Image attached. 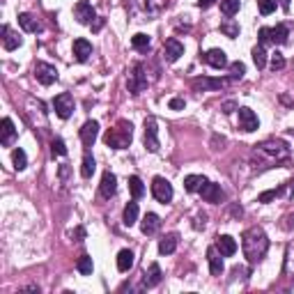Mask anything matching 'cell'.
Returning a JSON list of instances; mask_svg holds the SVG:
<instances>
[{"instance_id": "obj_38", "label": "cell", "mask_w": 294, "mask_h": 294, "mask_svg": "<svg viewBox=\"0 0 294 294\" xmlns=\"http://www.w3.org/2000/svg\"><path fill=\"white\" fill-rule=\"evenodd\" d=\"M51 152H53V156H67V147H64L62 138H53V142H51Z\"/></svg>"}, {"instance_id": "obj_28", "label": "cell", "mask_w": 294, "mask_h": 294, "mask_svg": "<svg viewBox=\"0 0 294 294\" xmlns=\"http://www.w3.org/2000/svg\"><path fill=\"white\" fill-rule=\"evenodd\" d=\"M131 266H133V253L129 251V248H124V251H119V255H117V269L122 271V274H127Z\"/></svg>"}, {"instance_id": "obj_20", "label": "cell", "mask_w": 294, "mask_h": 294, "mask_svg": "<svg viewBox=\"0 0 294 294\" xmlns=\"http://www.w3.org/2000/svg\"><path fill=\"white\" fill-rule=\"evenodd\" d=\"M225 83L228 81H220V78H195L193 81V87L195 90H220V87H225Z\"/></svg>"}, {"instance_id": "obj_10", "label": "cell", "mask_w": 294, "mask_h": 294, "mask_svg": "<svg viewBox=\"0 0 294 294\" xmlns=\"http://www.w3.org/2000/svg\"><path fill=\"white\" fill-rule=\"evenodd\" d=\"M260 127V119H257V115L253 113L251 108H239V129L246 133L255 131V129Z\"/></svg>"}, {"instance_id": "obj_43", "label": "cell", "mask_w": 294, "mask_h": 294, "mask_svg": "<svg viewBox=\"0 0 294 294\" xmlns=\"http://www.w3.org/2000/svg\"><path fill=\"white\" fill-rule=\"evenodd\" d=\"M278 188H271V191H264V193H260V198H257V202H269V200H274L276 195H278Z\"/></svg>"}, {"instance_id": "obj_44", "label": "cell", "mask_w": 294, "mask_h": 294, "mask_svg": "<svg viewBox=\"0 0 294 294\" xmlns=\"http://www.w3.org/2000/svg\"><path fill=\"white\" fill-rule=\"evenodd\" d=\"M168 106H170V110H182L184 106H186V101L179 99V96H173V99L168 101Z\"/></svg>"}, {"instance_id": "obj_13", "label": "cell", "mask_w": 294, "mask_h": 294, "mask_svg": "<svg viewBox=\"0 0 294 294\" xmlns=\"http://www.w3.org/2000/svg\"><path fill=\"white\" fill-rule=\"evenodd\" d=\"M184 55V46L179 39H168L163 46V58L168 60V62H177L179 58Z\"/></svg>"}, {"instance_id": "obj_39", "label": "cell", "mask_w": 294, "mask_h": 294, "mask_svg": "<svg viewBox=\"0 0 294 294\" xmlns=\"http://www.w3.org/2000/svg\"><path fill=\"white\" fill-rule=\"evenodd\" d=\"M257 9H260L262 16H269L276 9V0H257Z\"/></svg>"}, {"instance_id": "obj_23", "label": "cell", "mask_w": 294, "mask_h": 294, "mask_svg": "<svg viewBox=\"0 0 294 294\" xmlns=\"http://www.w3.org/2000/svg\"><path fill=\"white\" fill-rule=\"evenodd\" d=\"M18 26H21L26 32H41V23L37 21L32 14H26V12L18 14Z\"/></svg>"}, {"instance_id": "obj_40", "label": "cell", "mask_w": 294, "mask_h": 294, "mask_svg": "<svg viewBox=\"0 0 294 294\" xmlns=\"http://www.w3.org/2000/svg\"><path fill=\"white\" fill-rule=\"evenodd\" d=\"M285 67V58L280 53H274L271 55V69H274V71H280V69Z\"/></svg>"}, {"instance_id": "obj_33", "label": "cell", "mask_w": 294, "mask_h": 294, "mask_svg": "<svg viewBox=\"0 0 294 294\" xmlns=\"http://www.w3.org/2000/svg\"><path fill=\"white\" fill-rule=\"evenodd\" d=\"M253 62H255L257 69H264V64H266V51H264V46H262V44H257L255 48H253Z\"/></svg>"}, {"instance_id": "obj_2", "label": "cell", "mask_w": 294, "mask_h": 294, "mask_svg": "<svg viewBox=\"0 0 294 294\" xmlns=\"http://www.w3.org/2000/svg\"><path fill=\"white\" fill-rule=\"evenodd\" d=\"M287 156H289V147L283 140H264L260 145H255V159H266L269 165L280 163Z\"/></svg>"}, {"instance_id": "obj_46", "label": "cell", "mask_w": 294, "mask_h": 294, "mask_svg": "<svg viewBox=\"0 0 294 294\" xmlns=\"http://www.w3.org/2000/svg\"><path fill=\"white\" fill-rule=\"evenodd\" d=\"M216 3V0H198V5H200V7H211V5H214Z\"/></svg>"}, {"instance_id": "obj_3", "label": "cell", "mask_w": 294, "mask_h": 294, "mask_svg": "<svg viewBox=\"0 0 294 294\" xmlns=\"http://www.w3.org/2000/svg\"><path fill=\"white\" fill-rule=\"evenodd\" d=\"M131 122H127V119H119L117 124H115V129H108L104 136V142L110 147V150H124V147H129V142H131L133 138V131H131Z\"/></svg>"}, {"instance_id": "obj_16", "label": "cell", "mask_w": 294, "mask_h": 294, "mask_svg": "<svg viewBox=\"0 0 294 294\" xmlns=\"http://www.w3.org/2000/svg\"><path fill=\"white\" fill-rule=\"evenodd\" d=\"M99 191H101V195H104V198H113L115 191H117V177H115V175L110 173V170H106L104 177H101Z\"/></svg>"}, {"instance_id": "obj_34", "label": "cell", "mask_w": 294, "mask_h": 294, "mask_svg": "<svg viewBox=\"0 0 294 294\" xmlns=\"http://www.w3.org/2000/svg\"><path fill=\"white\" fill-rule=\"evenodd\" d=\"M239 5H241V0H220V12L225 16H234L239 12Z\"/></svg>"}, {"instance_id": "obj_41", "label": "cell", "mask_w": 294, "mask_h": 294, "mask_svg": "<svg viewBox=\"0 0 294 294\" xmlns=\"http://www.w3.org/2000/svg\"><path fill=\"white\" fill-rule=\"evenodd\" d=\"M230 71H232V78H241L246 67H243V62H232L230 64Z\"/></svg>"}, {"instance_id": "obj_35", "label": "cell", "mask_w": 294, "mask_h": 294, "mask_svg": "<svg viewBox=\"0 0 294 294\" xmlns=\"http://www.w3.org/2000/svg\"><path fill=\"white\" fill-rule=\"evenodd\" d=\"M12 161H14V168H16V170H26V165H28V156H26V152H23L21 147L12 152Z\"/></svg>"}, {"instance_id": "obj_7", "label": "cell", "mask_w": 294, "mask_h": 294, "mask_svg": "<svg viewBox=\"0 0 294 294\" xmlns=\"http://www.w3.org/2000/svg\"><path fill=\"white\" fill-rule=\"evenodd\" d=\"M142 140H145V147L150 152H159L161 142H159V127H156V119L154 117H147L145 119V136H142Z\"/></svg>"}, {"instance_id": "obj_18", "label": "cell", "mask_w": 294, "mask_h": 294, "mask_svg": "<svg viewBox=\"0 0 294 294\" xmlns=\"http://www.w3.org/2000/svg\"><path fill=\"white\" fill-rule=\"evenodd\" d=\"M216 248L220 251L223 257H232L234 253H237V241H234L230 234H223V237L216 239Z\"/></svg>"}, {"instance_id": "obj_25", "label": "cell", "mask_w": 294, "mask_h": 294, "mask_svg": "<svg viewBox=\"0 0 294 294\" xmlns=\"http://www.w3.org/2000/svg\"><path fill=\"white\" fill-rule=\"evenodd\" d=\"M159 283H161V266L154 262V264H150V271H147L145 278H142V285H145V287H156Z\"/></svg>"}, {"instance_id": "obj_47", "label": "cell", "mask_w": 294, "mask_h": 294, "mask_svg": "<svg viewBox=\"0 0 294 294\" xmlns=\"http://www.w3.org/2000/svg\"><path fill=\"white\" fill-rule=\"evenodd\" d=\"M232 108H234V104H232V101H228V104H223V113H232Z\"/></svg>"}, {"instance_id": "obj_36", "label": "cell", "mask_w": 294, "mask_h": 294, "mask_svg": "<svg viewBox=\"0 0 294 294\" xmlns=\"http://www.w3.org/2000/svg\"><path fill=\"white\" fill-rule=\"evenodd\" d=\"M94 168H96V163H94V156H90V154H85V159H83V165H81V175L83 177H92V173H94Z\"/></svg>"}, {"instance_id": "obj_31", "label": "cell", "mask_w": 294, "mask_h": 294, "mask_svg": "<svg viewBox=\"0 0 294 294\" xmlns=\"http://www.w3.org/2000/svg\"><path fill=\"white\" fill-rule=\"evenodd\" d=\"M150 44H152V41H150V37H147L145 32H138V35L131 37V46L136 51H147V48H150Z\"/></svg>"}, {"instance_id": "obj_29", "label": "cell", "mask_w": 294, "mask_h": 294, "mask_svg": "<svg viewBox=\"0 0 294 294\" xmlns=\"http://www.w3.org/2000/svg\"><path fill=\"white\" fill-rule=\"evenodd\" d=\"M287 37H289L287 26L278 23L276 28H271V41H274V44H285V41H287Z\"/></svg>"}, {"instance_id": "obj_22", "label": "cell", "mask_w": 294, "mask_h": 294, "mask_svg": "<svg viewBox=\"0 0 294 294\" xmlns=\"http://www.w3.org/2000/svg\"><path fill=\"white\" fill-rule=\"evenodd\" d=\"M74 55H76L78 62H85L92 55V44L87 39H76L74 41Z\"/></svg>"}, {"instance_id": "obj_42", "label": "cell", "mask_w": 294, "mask_h": 294, "mask_svg": "<svg viewBox=\"0 0 294 294\" xmlns=\"http://www.w3.org/2000/svg\"><path fill=\"white\" fill-rule=\"evenodd\" d=\"M257 37H260L262 46L269 44V41H271V28H260V30H257Z\"/></svg>"}, {"instance_id": "obj_27", "label": "cell", "mask_w": 294, "mask_h": 294, "mask_svg": "<svg viewBox=\"0 0 294 294\" xmlns=\"http://www.w3.org/2000/svg\"><path fill=\"white\" fill-rule=\"evenodd\" d=\"M138 220V202H129L127 207H124V214H122V223L127 225V228H131L133 223Z\"/></svg>"}, {"instance_id": "obj_5", "label": "cell", "mask_w": 294, "mask_h": 294, "mask_svg": "<svg viewBox=\"0 0 294 294\" xmlns=\"http://www.w3.org/2000/svg\"><path fill=\"white\" fill-rule=\"evenodd\" d=\"M152 195L159 202H163V205L170 202L173 200V184L165 177H154V182H152Z\"/></svg>"}, {"instance_id": "obj_24", "label": "cell", "mask_w": 294, "mask_h": 294, "mask_svg": "<svg viewBox=\"0 0 294 294\" xmlns=\"http://www.w3.org/2000/svg\"><path fill=\"white\" fill-rule=\"evenodd\" d=\"M161 228V218L156 214H145V218H142V223H140V230H142V234H154L156 230Z\"/></svg>"}, {"instance_id": "obj_19", "label": "cell", "mask_w": 294, "mask_h": 294, "mask_svg": "<svg viewBox=\"0 0 294 294\" xmlns=\"http://www.w3.org/2000/svg\"><path fill=\"white\" fill-rule=\"evenodd\" d=\"M177 243H179V234L177 232L165 234V237L159 241V253H161V255H170V253L177 251Z\"/></svg>"}, {"instance_id": "obj_37", "label": "cell", "mask_w": 294, "mask_h": 294, "mask_svg": "<svg viewBox=\"0 0 294 294\" xmlns=\"http://www.w3.org/2000/svg\"><path fill=\"white\" fill-rule=\"evenodd\" d=\"M76 269L81 271L83 276H90V274H92V269H94V262H92V257H90V255H83L81 260H78Z\"/></svg>"}, {"instance_id": "obj_1", "label": "cell", "mask_w": 294, "mask_h": 294, "mask_svg": "<svg viewBox=\"0 0 294 294\" xmlns=\"http://www.w3.org/2000/svg\"><path fill=\"white\" fill-rule=\"evenodd\" d=\"M241 251L248 262H260L269 251V239L262 228H248L241 234Z\"/></svg>"}, {"instance_id": "obj_15", "label": "cell", "mask_w": 294, "mask_h": 294, "mask_svg": "<svg viewBox=\"0 0 294 294\" xmlns=\"http://www.w3.org/2000/svg\"><path fill=\"white\" fill-rule=\"evenodd\" d=\"M200 195L205 202H220L223 200V191H220V186L214 182H205V186L200 188Z\"/></svg>"}, {"instance_id": "obj_26", "label": "cell", "mask_w": 294, "mask_h": 294, "mask_svg": "<svg viewBox=\"0 0 294 294\" xmlns=\"http://www.w3.org/2000/svg\"><path fill=\"white\" fill-rule=\"evenodd\" d=\"M207 179L202 177V175H188L186 179H184V188H186L188 193H200V188L205 186Z\"/></svg>"}, {"instance_id": "obj_11", "label": "cell", "mask_w": 294, "mask_h": 294, "mask_svg": "<svg viewBox=\"0 0 294 294\" xmlns=\"http://www.w3.org/2000/svg\"><path fill=\"white\" fill-rule=\"evenodd\" d=\"M96 136H99V122H94V119H87L85 124L81 127V140L85 147H92L96 140Z\"/></svg>"}, {"instance_id": "obj_8", "label": "cell", "mask_w": 294, "mask_h": 294, "mask_svg": "<svg viewBox=\"0 0 294 294\" xmlns=\"http://www.w3.org/2000/svg\"><path fill=\"white\" fill-rule=\"evenodd\" d=\"M35 78L41 85H53L58 81V69L48 62H37L35 64Z\"/></svg>"}, {"instance_id": "obj_21", "label": "cell", "mask_w": 294, "mask_h": 294, "mask_svg": "<svg viewBox=\"0 0 294 294\" xmlns=\"http://www.w3.org/2000/svg\"><path fill=\"white\" fill-rule=\"evenodd\" d=\"M3 46H5V51H14V48H18L21 46V37L16 35V32H12L9 30V26H3Z\"/></svg>"}, {"instance_id": "obj_48", "label": "cell", "mask_w": 294, "mask_h": 294, "mask_svg": "<svg viewBox=\"0 0 294 294\" xmlns=\"http://www.w3.org/2000/svg\"><path fill=\"white\" fill-rule=\"evenodd\" d=\"M280 5H283V7L287 9V7H289V0H280Z\"/></svg>"}, {"instance_id": "obj_6", "label": "cell", "mask_w": 294, "mask_h": 294, "mask_svg": "<svg viewBox=\"0 0 294 294\" xmlns=\"http://www.w3.org/2000/svg\"><path fill=\"white\" fill-rule=\"evenodd\" d=\"M53 108H55V115L62 119H69L74 113V96L69 94V92H62V94H58L53 99Z\"/></svg>"}, {"instance_id": "obj_30", "label": "cell", "mask_w": 294, "mask_h": 294, "mask_svg": "<svg viewBox=\"0 0 294 294\" xmlns=\"http://www.w3.org/2000/svg\"><path fill=\"white\" fill-rule=\"evenodd\" d=\"M220 32H223L225 37H230V39H234V37H239V23L228 18V21L220 23Z\"/></svg>"}, {"instance_id": "obj_32", "label": "cell", "mask_w": 294, "mask_h": 294, "mask_svg": "<svg viewBox=\"0 0 294 294\" xmlns=\"http://www.w3.org/2000/svg\"><path fill=\"white\" fill-rule=\"evenodd\" d=\"M129 191H131V195L136 198H142V193H145V186H142V182H140V177H136V175H131L129 177Z\"/></svg>"}, {"instance_id": "obj_45", "label": "cell", "mask_w": 294, "mask_h": 294, "mask_svg": "<svg viewBox=\"0 0 294 294\" xmlns=\"http://www.w3.org/2000/svg\"><path fill=\"white\" fill-rule=\"evenodd\" d=\"M101 28H104V18H94V26H92V30H101Z\"/></svg>"}, {"instance_id": "obj_9", "label": "cell", "mask_w": 294, "mask_h": 294, "mask_svg": "<svg viewBox=\"0 0 294 294\" xmlns=\"http://www.w3.org/2000/svg\"><path fill=\"white\" fill-rule=\"evenodd\" d=\"M74 14H76L78 23H83V26H92V21L96 18L94 7H92L87 0H81V3H76V7H74Z\"/></svg>"}, {"instance_id": "obj_4", "label": "cell", "mask_w": 294, "mask_h": 294, "mask_svg": "<svg viewBox=\"0 0 294 294\" xmlns=\"http://www.w3.org/2000/svg\"><path fill=\"white\" fill-rule=\"evenodd\" d=\"M142 71H145V69H142V64H136V67H133V71L129 74L127 87H129V92H131V94H140V92L147 87V76Z\"/></svg>"}, {"instance_id": "obj_12", "label": "cell", "mask_w": 294, "mask_h": 294, "mask_svg": "<svg viewBox=\"0 0 294 294\" xmlns=\"http://www.w3.org/2000/svg\"><path fill=\"white\" fill-rule=\"evenodd\" d=\"M14 140H16V127H14V122L9 117H3V122H0V142L5 147H9L14 145Z\"/></svg>"}, {"instance_id": "obj_17", "label": "cell", "mask_w": 294, "mask_h": 294, "mask_svg": "<svg viewBox=\"0 0 294 294\" xmlns=\"http://www.w3.org/2000/svg\"><path fill=\"white\" fill-rule=\"evenodd\" d=\"M205 60H207V64H209V67H214V69L228 67V55H225V51H220V48L207 51V53H205Z\"/></svg>"}, {"instance_id": "obj_14", "label": "cell", "mask_w": 294, "mask_h": 294, "mask_svg": "<svg viewBox=\"0 0 294 294\" xmlns=\"http://www.w3.org/2000/svg\"><path fill=\"white\" fill-rule=\"evenodd\" d=\"M220 251L216 246H209L207 248V262H209V271L211 276H220L223 274V260H220Z\"/></svg>"}]
</instances>
